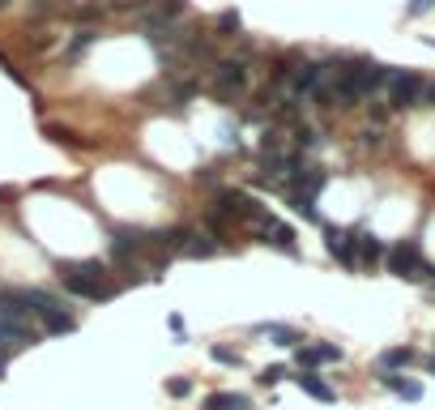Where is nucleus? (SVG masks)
Masks as SVG:
<instances>
[{
	"label": "nucleus",
	"instance_id": "f257e3e1",
	"mask_svg": "<svg viewBox=\"0 0 435 410\" xmlns=\"http://www.w3.org/2000/svg\"><path fill=\"white\" fill-rule=\"evenodd\" d=\"M60 282H64L68 295L94 299V304L115 295V287L107 282V265H103V261H64V265H60Z\"/></svg>",
	"mask_w": 435,
	"mask_h": 410
},
{
	"label": "nucleus",
	"instance_id": "f03ea898",
	"mask_svg": "<svg viewBox=\"0 0 435 410\" xmlns=\"http://www.w3.org/2000/svg\"><path fill=\"white\" fill-rule=\"evenodd\" d=\"M209 77H214V98L226 107V103H235L243 90H248V64L243 60H214V68H209Z\"/></svg>",
	"mask_w": 435,
	"mask_h": 410
},
{
	"label": "nucleus",
	"instance_id": "7ed1b4c3",
	"mask_svg": "<svg viewBox=\"0 0 435 410\" xmlns=\"http://www.w3.org/2000/svg\"><path fill=\"white\" fill-rule=\"evenodd\" d=\"M423 77L419 73H410V68H393L389 73V81H384V90H389V107L393 111H410V107H419L423 103Z\"/></svg>",
	"mask_w": 435,
	"mask_h": 410
},
{
	"label": "nucleus",
	"instance_id": "20e7f679",
	"mask_svg": "<svg viewBox=\"0 0 435 410\" xmlns=\"http://www.w3.org/2000/svg\"><path fill=\"white\" fill-rule=\"evenodd\" d=\"M214 214H218V218H231V222H256V218L265 214V205L252 201L243 188H222V193L214 197Z\"/></svg>",
	"mask_w": 435,
	"mask_h": 410
},
{
	"label": "nucleus",
	"instance_id": "39448f33",
	"mask_svg": "<svg viewBox=\"0 0 435 410\" xmlns=\"http://www.w3.org/2000/svg\"><path fill=\"white\" fill-rule=\"evenodd\" d=\"M384 265H389V274H397V278H423V274H427L423 248H419L414 240H402V244L384 248Z\"/></svg>",
	"mask_w": 435,
	"mask_h": 410
},
{
	"label": "nucleus",
	"instance_id": "423d86ee",
	"mask_svg": "<svg viewBox=\"0 0 435 410\" xmlns=\"http://www.w3.org/2000/svg\"><path fill=\"white\" fill-rule=\"evenodd\" d=\"M248 227H252V231L261 235V244H273L278 252H286V257H299V244H295V231H290L286 222H278V218H273L269 210H265V214H261L256 222H248Z\"/></svg>",
	"mask_w": 435,
	"mask_h": 410
},
{
	"label": "nucleus",
	"instance_id": "0eeeda50",
	"mask_svg": "<svg viewBox=\"0 0 435 410\" xmlns=\"http://www.w3.org/2000/svg\"><path fill=\"white\" fill-rule=\"evenodd\" d=\"M150 252V231L141 227H111V257L115 261H132Z\"/></svg>",
	"mask_w": 435,
	"mask_h": 410
},
{
	"label": "nucleus",
	"instance_id": "6e6552de",
	"mask_svg": "<svg viewBox=\"0 0 435 410\" xmlns=\"http://www.w3.org/2000/svg\"><path fill=\"white\" fill-rule=\"evenodd\" d=\"M325 248L346 265V270H359V231H337V227H325Z\"/></svg>",
	"mask_w": 435,
	"mask_h": 410
},
{
	"label": "nucleus",
	"instance_id": "1a4fd4ad",
	"mask_svg": "<svg viewBox=\"0 0 435 410\" xmlns=\"http://www.w3.org/2000/svg\"><path fill=\"white\" fill-rule=\"evenodd\" d=\"M325 184H329V175H325L320 167H303V163H299V167L290 171V180H286V193H303V197H316V193H320Z\"/></svg>",
	"mask_w": 435,
	"mask_h": 410
},
{
	"label": "nucleus",
	"instance_id": "9d476101",
	"mask_svg": "<svg viewBox=\"0 0 435 410\" xmlns=\"http://www.w3.org/2000/svg\"><path fill=\"white\" fill-rule=\"evenodd\" d=\"M320 364H342V347L320 342V347H303L299 351V368H320Z\"/></svg>",
	"mask_w": 435,
	"mask_h": 410
},
{
	"label": "nucleus",
	"instance_id": "9b49d317",
	"mask_svg": "<svg viewBox=\"0 0 435 410\" xmlns=\"http://www.w3.org/2000/svg\"><path fill=\"white\" fill-rule=\"evenodd\" d=\"M295 381H299V389H303L308 398H316V402H337L333 385H325V381H320L312 368H299V376H295Z\"/></svg>",
	"mask_w": 435,
	"mask_h": 410
},
{
	"label": "nucleus",
	"instance_id": "f8f14e48",
	"mask_svg": "<svg viewBox=\"0 0 435 410\" xmlns=\"http://www.w3.org/2000/svg\"><path fill=\"white\" fill-rule=\"evenodd\" d=\"M38 325H43V334H73V329H77V321H73L64 308H47V312H38Z\"/></svg>",
	"mask_w": 435,
	"mask_h": 410
},
{
	"label": "nucleus",
	"instance_id": "ddd939ff",
	"mask_svg": "<svg viewBox=\"0 0 435 410\" xmlns=\"http://www.w3.org/2000/svg\"><path fill=\"white\" fill-rule=\"evenodd\" d=\"M380 372H384V376H380V381H384V389H393L397 398H406V402H419V398H423V385H414V381H402L393 368H380Z\"/></svg>",
	"mask_w": 435,
	"mask_h": 410
},
{
	"label": "nucleus",
	"instance_id": "4468645a",
	"mask_svg": "<svg viewBox=\"0 0 435 410\" xmlns=\"http://www.w3.org/2000/svg\"><path fill=\"white\" fill-rule=\"evenodd\" d=\"M252 334H265V338H273L278 347H299V329H290V325H282V321H265V325H256Z\"/></svg>",
	"mask_w": 435,
	"mask_h": 410
},
{
	"label": "nucleus",
	"instance_id": "2eb2a0df",
	"mask_svg": "<svg viewBox=\"0 0 435 410\" xmlns=\"http://www.w3.org/2000/svg\"><path fill=\"white\" fill-rule=\"evenodd\" d=\"M376 261H384V244H380V235L359 231V265H376Z\"/></svg>",
	"mask_w": 435,
	"mask_h": 410
},
{
	"label": "nucleus",
	"instance_id": "dca6fc26",
	"mask_svg": "<svg viewBox=\"0 0 435 410\" xmlns=\"http://www.w3.org/2000/svg\"><path fill=\"white\" fill-rule=\"evenodd\" d=\"M205 410H252V402L243 394H209L205 398Z\"/></svg>",
	"mask_w": 435,
	"mask_h": 410
},
{
	"label": "nucleus",
	"instance_id": "f3484780",
	"mask_svg": "<svg viewBox=\"0 0 435 410\" xmlns=\"http://www.w3.org/2000/svg\"><path fill=\"white\" fill-rule=\"evenodd\" d=\"M214 252H218V240H209V235H188V244H184V257H192V261H205Z\"/></svg>",
	"mask_w": 435,
	"mask_h": 410
},
{
	"label": "nucleus",
	"instance_id": "a211bd4d",
	"mask_svg": "<svg viewBox=\"0 0 435 410\" xmlns=\"http://www.w3.org/2000/svg\"><path fill=\"white\" fill-rule=\"evenodd\" d=\"M286 201H290V210H295L299 218H308V222H320V210H316V197H303V193H286Z\"/></svg>",
	"mask_w": 435,
	"mask_h": 410
},
{
	"label": "nucleus",
	"instance_id": "6ab92c4d",
	"mask_svg": "<svg viewBox=\"0 0 435 410\" xmlns=\"http://www.w3.org/2000/svg\"><path fill=\"white\" fill-rule=\"evenodd\" d=\"M209 359H214V364H222V368H239V364H243V355H239V351H231V347H222V342H218V347H209Z\"/></svg>",
	"mask_w": 435,
	"mask_h": 410
},
{
	"label": "nucleus",
	"instance_id": "aec40b11",
	"mask_svg": "<svg viewBox=\"0 0 435 410\" xmlns=\"http://www.w3.org/2000/svg\"><path fill=\"white\" fill-rule=\"evenodd\" d=\"M410 359H414V351H410V347H393V351H384V355H380V368H406Z\"/></svg>",
	"mask_w": 435,
	"mask_h": 410
},
{
	"label": "nucleus",
	"instance_id": "412c9836",
	"mask_svg": "<svg viewBox=\"0 0 435 410\" xmlns=\"http://www.w3.org/2000/svg\"><path fill=\"white\" fill-rule=\"evenodd\" d=\"M64 17H68V21H103V9H98V4H77V9H68Z\"/></svg>",
	"mask_w": 435,
	"mask_h": 410
},
{
	"label": "nucleus",
	"instance_id": "4be33fe9",
	"mask_svg": "<svg viewBox=\"0 0 435 410\" xmlns=\"http://www.w3.org/2000/svg\"><path fill=\"white\" fill-rule=\"evenodd\" d=\"M286 376H290V372H286V364H269V368H265V372H261V376H256V381H261V385H269V389H273V385H282V381H286Z\"/></svg>",
	"mask_w": 435,
	"mask_h": 410
},
{
	"label": "nucleus",
	"instance_id": "5701e85b",
	"mask_svg": "<svg viewBox=\"0 0 435 410\" xmlns=\"http://www.w3.org/2000/svg\"><path fill=\"white\" fill-rule=\"evenodd\" d=\"M94 39H98V30H77V34H73V43H68V56H81Z\"/></svg>",
	"mask_w": 435,
	"mask_h": 410
},
{
	"label": "nucleus",
	"instance_id": "b1692460",
	"mask_svg": "<svg viewBox=\"0 0 435 410\" xmlns=\"http://www.w3.org/2000/svg\"><path fill=\"white\" fill-rule=\"evenodd\" d=\"M295 141H299L303 150H316V145H320V133L308 128V124H295Z\"/></svg>",
	"mask_w": 435,
	"mask_h": 410
},
{
	"label": "nucleus",
	"instance_id": "393cba45",
	"mask_svg": "<svg viewBox=\"0 0 435 410\" xmlns=\"http://www.w3.org/2000/svg\"><path fill=\"white\" fill-rule=\"evenodd\" d=\"M239 26H243V21H239L235 9H222V13H218V30H222V34H235Z\"/></svg>",
	"mask_w": 435,
	"mask_h": 410
},
{
	"label": "nucleus",
	"instance_id": "a878e982",
	"mask_svg": "<svg viewBox=\"0 0 435 410\" xmlns=\"http://www.w3.org/2000/svg\"><path fill=\"white\" fill-rule=\"evenodd\" d=\"M184 9H188L184 0H158V17H167V21L171 17H184Z\"/></svg>",
	"mask_w": 435,
	"mask_h": 410
},
{
	"label": "nucleus",
	"instance_id": "bb28decb",
	"mask_svg": "<svg viewBox=\"0 0 435 410\" xmlns=\"http://www.w3.org/2000/svg\"><path fill=\"white\" fill-rule=\"evenodd\" d=\"M167 394H171V398H188V394H192V381H188V376H175V381H167Z\"/></svg>",
	"mask_w": 435,
	"mask_h": 410
},
{
	"label": "nucleus",
	"instance_id": "cd10ccee",
	"mask_svg": "<svg viewBox=\"0 0 435 410\" xmlns=\"http://www.w3.org/2000/svg\"><path fill=\"white\" fill-rule=\"evenodd\" d=\"M269 150H282V133H278V128H269V133L261 137V154H269Z\"/></svg>",
	"mask_w": 435,
	"mask_h": 410
},
{
	"label": "nucleus",
	"instance_id": "c85d7f7f",
	"mask_svg": "<svg viewBox=\"0 0 435 410\" xmlns=\"http://www.w3.org/2000/svg\"><path fill=\"white\" fill-rule=\"evenodd\" d=\"M427 9H435V0H410V4H406L410 17H419V13H427Z\"/></svg>",
	"mask_w": 435,
	"mask_h": 410
},
{
	"label": "nucleus",
	"instance_id": "c756f323",
	"mask_svg": "<svg viewBox=\"0 0 435 410\" xmlns=\"http://www.w3.org/2000/svg\"><path fill=\"white\" fill-rule=\"evenodd\" d=\"M419 107H435V81L423 86V103H419Z\"/></svg>",
	"mask_w": 435,
	"mask_h": 410
},
{
	"label": "nucleus",
	"instance_id": "7c9ffc66",
	"mask_svg": "<svg viewBox=\"0 0 435 410\" xmlns=\"http://www.w3.org/2000/svg\"><path fill=\"white\" fill-rule=\"evenodd\" d=\"M427 368H431V376H435V359H427Z\"/></svg>",
	"mask_w": 435,
	"mask_h": 410
},
{
	"label": "nucleus",
	"instance_id": "2f4dec72",
	"mask_svg": "<svg viewBox=\"0 0 435 410\" xmlns=\"http://www.w3.org/2000/svg\"><path fill=\"white\" fill-rule=\"evenodd\" d=\"M427 278H431V282H435V270H427Z\"/></svg>",
	"mask_w": 435,
	"mask_h": 410
},
{
	"label": "nucleus",
	"instance_id": "473e14b6",
	"mask_svg": "<svg viewBox=\"0 0 435 410\" xmlns=\"http://www.w3.org/2000/svg\"><path fill=\"white\" fill-rule=\"evenodd\" d=\"M0 9H9V0H0Z\"/></svg>",
	"mask_w": 435,
	"mask_h": 410
}]
</instances>
